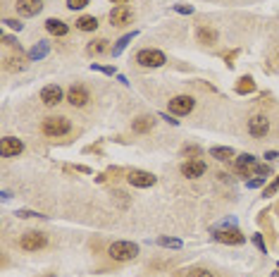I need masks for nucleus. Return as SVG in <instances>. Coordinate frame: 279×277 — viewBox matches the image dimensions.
I'll use <instances>...</instances> for the list:
<instances>
[{
	"instance_id": "1",
	"label": "nucleus",
	"mask_w": 279,
	"mask_h": 277,
	"mask_svg": "<svg viewBox=\"0 0 279 277\" xmlns=\"http://www.w3.org/2000/svg\"><path fill=\"white\" fill-rule=\"evenodd\" d=\"M41 132H43V137H48V138H60V137H65V134L72 132V125H69L67 117L55 115V117H46V120H43Z\"/></svg>"
},
{
	"instance_id": "2",
	"label": "nucleus",
	"mask_w": 279,
	"mask_h": 277,
	"mask_svg": "<svg viewBox=\"0 0 279 277\" xmlns=\"http://www.w3.org/2000/svg\"><path fill=\"white\" fill-rule=\"evenodd\" d=\"M107 256L117 263H127V261H134L139 256V244L134 241H112L110 249H107Z\"/></svg>"
},
{
	"instance_id": "3",
	"label": "nucleus",
	"mask_w": 279,
	"mask_h": 277,
	"mask_svg": "<svg viewBox=\"0 0 279 277\" xmlns=\"http://www.w3.org/2000/svg\"><path fill=\"white\" fill-rule=\"evenodd\" d=\"M136 62H139L141 67H162V65L167 62V57H165V53L158 50V48H143V50L136 53Z\"/></svg>"
},
{
	"instance_id": "4",
	"label": "nucleus",
	"mask_w": 279,
	"mask_h": 277,
	"mask_svg": "<svg viewBox=\"0 0 279 277\" xmlns=\"http://www.w3.org/2000/svg\"><path fill=\"white\" fill-rule=\"evenodd\" d=\"M46 246H48V236H46V232H27V234L19 239V249L29 251V253L46 249Z\"/></svg>"
},
{
	"instance_id": "5",
	"label": "nucleus",
	"mask_w": 279,
	"mask_h": 277,
	"mask_svg": "<svg viewBox=\"0 0 279 277\" xmlns=\"http://www.w3.org/2000/svg\"><path fill=\"white\" fill-rule=\"evenodd\" d=\"M213 236L217 239V241H222V244H232V246H239V244L246 241V236L241 234L236 227H217V230H213Z\"/></svg>"
},
{
	"instance_id": "6",
	"label": "nucleus",
	"mask_w": 279,
	"mask_h": 277,
	"mask_svg": "<svg viewBox=\"0 0 279 277\" xmlns=\"http://www.w3.org/2000/svg\"><path fill=\"white\" fill-rule=\"evenodd\" d=\"M127 182L132 186H136V189H148V186H153L158 180H155V175H150L146 170H129L127 172Z\"/></svg>"
},
{
	"instance_id": "7",
	"label": "nucleus",
	"mask_w": 279,
	"mask_h": 277,
	"mask_svg": "<svg viewBox=\"0 0 279 277\" xmlns=\"http://www.w3.org/2000/svg\"><path fill=\"white\" fill-rule=\"evenodd\" d=\"M62 89L57 86V84H48V86H43V91H41V100H43V105H48V108H55V105H60L62 103Z\"/></svg>"
},
{
	"instance_id": "8",
	"label": "nucleus",
	"mask_w": 279,
	"mask_h": 277,
	"mask_svg": "<svg viewBox=\"0 0 279 277\" xmlns=\"http://www.w3.org/2000/svg\"><path fill=\"white\" fill-rule=\"evenodd\" d=\"M22 151H24L22 138H14V137L0 138V155H2V158H17Z\"/></svg>"
},
{
	"instance_id": "9",
	"label": "nucleus",
	"mask_w": 279,
	"mask_h": 277,
	"mask_svg": "<svg viewBox=\"0 0 279 277\" xmlns=\"http://www.w3.org/2000/svg\"><path fill=\"white\" fill-rule=\"evenodd\" d=\"M132 19H134V12L132 7H127V5H117L110 12V24L112 27H127V24H132Z\"/></svg>"
},
{
	"instance_id": "10",
	"label": "nucleus",
	"mask_w": 279,
	"mask_h": 277,
	"mask_svg": "<svg viewBox=\"0 0 279 277\" xmlns=\"http://www.w3.org/2000/svg\"><path fill=\"white\" fill-rule=\"evenodd\" d=\"M193 108H196L193 96H174L170 100V112H174V115H188Z\"/></svg>"
},
{
	"instance_id": "11",
	"label": "nucleus",
	"mask_w": 279,
	"mask_h": 277,
	"mask_svg": "<svg viewBox=\"0 0 279 277\" xmlns=\"http://www.w3.org/2000/svg\"><path fill=\"white\" fill-rule=\"evenodd\" d=\"M267 132H270V122H267L265 115H253L251 120H248V134L255 138H263L267 137Z\"/></svg>"
},
{
	"instance_id": "12",
	"label": "nucleus",
	"mask_w": 279,
	"mask_h": 277,
	"mask_svg": "<svg viewBox=\"0 0 279 277\" xmlns=\"http://www.w3.org/2000/svg\"><path fill=\"white\" fill-rule=\"evenodd\" d=\"M205 160H200V158H193V160H186L184 165H182V175L188 177V180H196V177H203L205 175Z\"/></svg>"
},
{
	"instance_id": "13",
	"label": "nucleus",
	"mask_w": 279,
	"mask_h": 277,
	"mask_svg": "<svg viewBox=\"0 0 279 277\" xmlns=\"http://www.w3.org/2000/svg\"><path fill=\"white\" fill-rule=\"evenodd\" d=\"M89 100H91V96H89V91H86L84 86H72V89L67 91V103H69L72 108H84Z\"/></svg>"
},
{
	"instance_id": "14",
	"label": "nucleus",
	"mask_w": 279,
	"mask_h": 277,
	"mask_svg": "<svg viewBox=\"0 0 279 277\" xmlns=\"http://www.w3.org/2000/svg\"><path fill=\"white\" fill-rule=\"evenodd\" d=\"M14 7L22 17H36L43 10V0H17Z\"/></svg>"
},
{
	"instance_id": "15",
	"label": "nucleus",
	"mask_w": 279,
	"mask_h": 277,
	"mask_svg": "<svg viewBox=\"0 0 279 277\" xmlns=\"http://www.w3.org/2000/svg\"><path fill=\"white\" fill-rule=\"evenodd\" d=\"M253 165H255V155H251V153H241L239 158H236V172H239L241 177H248Z\"/></svg>"
},
{
	"instance_id": "16",
	"label": "nucleus",
	"mask_w": 279,
	"mask_h": 277,
	"mask_svg": "<svg viewBox=\"0 0 279 277\" xmlns=\"http://www.w3.org/2000/svg\"><path fill=\"white\" fill-rule=\"evenodd\" d=\"M46 31H48V34H53V36H57V39H62V36H67L69 27H67L62 19H55V17H50V19H46Z\"/></svg>"
},
{
	"instance_id": "17",
	"label": "nucleus",
	"mask_w": 279,
	"mask_h": 277,
	"mask_svg": "<svg viewBox=\"0 0 279 277\" xmlns=\"http://www.w3.org/2000/svg\"><path fill=\"white\" fill-rule=\"evenodd\" d=\"M153 125H155V120H153L150 115H141V117H136L132 122V129L136 134H148V132L153 129Z\"/></svg>"
},
{
	"instance_id": "18",
	"label": "nucleus",
	"mask_w": 279,
	"mask_h": 277,
	"mask_svg": "<svg viewBox=\"0 0 279 277\" xmlns=\"http://www.w3.org/2000/svg\"><path fill=\"white\" fill-rule=\"evenodd\" d=\"M196 39H198V43H203V46H215V43H217V31H215L213 27H198Z\"/></svg>"
},
{
	"instance_id": "19",
	"label": "nucleus",
	"mask_w": 279,
	"mask_h": 277,
	"mask_svg": "<svg viewBox=\"0 0 279 277\" xmlns=\"http://www.w3.org/2000/svg\"><path fill=\"white\" fill-rule=\"evenodd\" d=\"M107 50H110V41L107 39H95V41H91L86 46V53L89 55H103Z\"/></svg>"
},
{
	"instance_id": "20",
	"label": "nucleus",
	"mask_w": 279,
	"mask_h": 277,
	"mask_svg": "<svg viewBox=\"0 0 279 277\" xmlns=\"http://www.w3.org/2000/svg\"><path fill=\"white\" fill-rule=\"evenodd\" d=\"M253 91H255V82H253L251 74H243V77H239V82H236V93L246 96V93H253Z\"/></svg>"
},
{
	"instance_id": "21",
	"label": "nucleus",
	"mask_w": 279,
	"mask_h": 277,
	"mask_svg": "<svg viewBox=\"0 0 279 277\" xmlns=\"http://www.w3.org/2000/svg\"><path fill=\"white\" fill-rule=\"evenodd\" d=\"M48 53H50V43H48V41H39L34 48H31V50H29V57L39 62V60H43Z\"/></svg>"
},
{
	"instance_id": "22",
	"label": "nucleus",
	"mask_w": 279,
	"mask_h": 277,
	"mask_svg": "<svg viewBox=\"0 0 279 277\" xmlns=\"http://www.w3.org/2000/svg\"><path fill=\"white\" fill-rule=\"evenodd\" d=\"M210 158L225 163V160H232V158H234V151H232L229 146H213V148H210Z\"/></svg>"
},
{
	"instance_id": "23",
	"label": "nucleus",
	"mask_w": 279,
	"mask_h": 277,
	"mask_svg": "<svg viewBox=\"0 0 279 277\" xmlns=\"http://www.w3.org/2000/svg\"><path fill=\"white\" fill-rule=\"evenodd\" d=\"M74 24H77L79 31H95V29H98V19H95L93 14H84V17H79Z\"/></svg>"
},
{
	"instance_id": "24",
	"label": "nucleus",
	"mask_w": 279,
	"mask_h": 277,
	"mask_svg": "<svg viewBox=\"0 0 279 277\" xmlns=\"http://www.w3.org/2000/svg\"><path fill=\"white\" fill-rule=\"evenodd\" d=\"M174 277H215V273L205 268H186V270H179Z\"/></svg>"
},
{
	"instance_id": "25",
	"label": "nucleus",
	"mask_w": 279,
	"mask_h": 277,
	"mask_svg": "<svg viewBox=\"0 0 279 277\" xmlns=\"http://www.w3.org/2000/svg\"><path fill=\"white\" fill-rule=\"evenodd\" d=\"M132 39H136V31H132V34H124L120 41L115 43V48H112V55H120L122 50H124V48H127V46L132 43Z\"/></svg>"
},
{
	"instance_id": "26",
	"label": "nucleus",
	"mask_w": 279,
	"mask_h": 277,
	"mask_svg": "<svg viewBox=\"0 0 279 277\" xmlns=\"http://www.w3.org/2000/svg\"><path fill=\"white\" fill-rule=\"evenodd\" d=\"M158 244L160 246H165V249H182V246H184L182 239H172V236H160Z\"/></svg>"
},
{
	"instance_id": "27",
	"label": "nucleus",
	"mask_w": 279,
	"mask_h": 277,
	"mask_svg": "<svg viewBox=\"0 0 279 277\" xmlns=\"http://www.w3.org/2000/svg\"><path fill=\"white\" fill-rule=\"evenodd\" d=\"M24 67H27V65L22 62V57H5V69H10V72L17 69V72H19V69H24Z\"/></svg>"
},
{
	"instance_id": "28",
	"label": "nucleus",
	"mask_w": 279,
	"mask_h": 277,
	"mask_svg": "<svg viewBox=\"0 0 279 277\" xmlns=\"http://www.w3.org/2000/svg\"><path fill=\"white\" fill-rule=\"evenodd\" d=\"M253 172H255L258 177H267V175H270L272 170H270V165H263V163H255V165H253Z\"/></svg>"
},
{
	"instance_id": "29",
	"label": "nucleus",
	"mask_w": 279,
	"mask_h": 277,
	"mask_svg": "<svg viewBox=\"0 0 279 277\" xmlns=\"http://www.w3.org/2000/svg\"><path fill=\"white\" fill-rule=\"evenodd\" d=\"M182 153H184L188 160H193V158H198V155H200V148H198V146H184V151H182Z\"/></svg>"
},
{
	"instance_id": "30",
	"label": "nucleus",
	"mask_w": 279,
	"mask_h": 277,
	"mask_svg": "<svg viewBox=\"0 0 279 277\" xmlns=\"http://www.w3.org/2000/svg\"><path fill=\"white\" fill-rule=\"evenodd\" d=\"M14 215H17V218H46V215H41V213H36V210H27V208L17 210Z\"/></svg>"
},
{
	"instance_id": "31",
	"label": "nucleus",
	"mask_w": 279,
	"mask_h": 277,
	"mask_svg": "<svg viewBox=\"0 0 279 277\" xmlns=\"http://www.w3.org/2000/svg\"><path fill=\"white\" fill-rule=\"evenodd\" d=\"M91 69H95V72H103V74H107V77L117 74V69H115V67H107V65H95V62L91 65Z\"/></svg>"
},
{
	"instance_id": "32",
	"label": "nucleus",
	"mask_w": 279,
	"mask_h": 277,
	"mask_svg": "<svg viewBox=\"0 0 279 277\" xmlns=\"http://www.w3.org/2000/svg\"><path fill=\"white\" fill-rule=\"evenodd\" d=\"M89 5V0H67V7L69 10H84Z\"/></svg>"
},
{
	"instance_id": "33",
	"label": "nucleus",
	"mask_w": 279,
	"mask_h": 277,
	"mask_svg": "<svg viewBox=\"0 0 279 277\" xmlns=\"http://www.w3.org/2000/svg\"><path fill=\"white\" fill-rule=\"evenodd\" d=\"M279 191V177L275 182H272V184H267L265 186V191H263V196H275Z\"/></svg>"
},
{
	"instance_id": "34",
	"label": "nucleus",
	"mask_w": 279,
	"mask_h": 277,
	"mask_svg": "<svg viewBox=\"0 0 279 277\" xmlns=\"http://www.w3.org/2000/svg\"><path fill=\"white\" fill-rule=\"evenodd\" d=\"M253 244L263 251V253H267V244H265V239H263V234H253Z\"/></svg>"
},
{
	"instance_id": "35",
	"label": "nucleus",
	"mask_w": 279,
	"mask_h": 277,
	"mask_svg": "<svg viewBox=\"0 0 279 277\" xmlns=\"http://www.w3.org/2000/svg\"><path fill=\"white\" fill-rule=\"evenodd\" d=\"M2 43H5V46H10V48H17V50H22V46H19V41H17L14 36H7V34H5V36H2Z\"/></svg>"
},
{
	"instance_id": "36",
	"label": "nucleus",
	"mask_w": 279,
	"mask_h": 277,
	"mask_svg": "<svg viewBox=\"0 0 279 277\" xmlns=\"http://www.w3.org/2000/svg\"><path fill=\"white\" fill-rule=\"evenodd\" d=\"M2 24L7 29H12V31H19V29H22V22H19V19H2Z\"/></svg>"
},
{
	"instance_id": "37",
	"label": "nucleus",
	"mask_w": 279,
	"mask_h": 277,
	"mask_svg": "<svg viewBox=\"0 0 279 277\" xmlns=\"http://www.w3.org/2000/svg\"><path fill=\"white\" fill-rule=\"evenodd\" d=\"M265 180H267V177H255V180H248V182H246V186H248V189H258V186H263V184H265Z\"/></svg>"
},
{
	"instance_id": "38",
	"label": "nucleus",
	"mask_w": 279,
	"mask_h": 277,
	"mask_svg": "<svg viewBox=\"0 0 279 277\" xmlns=\"http://www.w3.org/2000/svg\"><path fill=\"white\" fill-rule=\"evenodd\" d=\"M174 12H179V14H191V12H193V7H191V5H174Z\"/></svg>"
},
{
	"instance_id": "39",
	"label": "nucleus",
	"mask_w": 279,
	"mask_h": 277,
	"mask_svg": "<svg viewBox=\"0 0 279 277\" xmlns=\"http://www.w3.org/2000/svg\"><path fill=\"white\" fill-rule=\"evenodd\" d=\"M265 158H267V160H277V158H279V151H267Z\"/></svg>"
},
{
	"instance_id": "40",
	"label": "nucleus",
	"mask_w": 279,
	"mask_h": 277,
	"mask_svg": "<svg viewBox=\"0 0 279 277\" xmlns=\"http://www.w3.org/2000/svg\"><path fill=\"white\" fill-rule=\"evenodd\" d=\"M112 2H117V5H124V2H127V0H112Z\"/></svg>"
},
{
	"instance_id": "41",
	"label": "nucleus",
	"mask_w": 279,
	"mask_h": 277,
	"mask_svg": "<svg viewBox=\"0 0 279 277\" xmlns=\"http://www.w3.org/2000/svg\"><path fill=\"white\" fill-rule=\"evenodd\" d=\"M277 210H279V206H277Z\"/></svg>"
},
{
	"instance_id": "42",
	"label": "nucleus",
	"mask_w": 279,
	"mask_h": 277,
	"mask_svg": "<svg viewBox=\"0 0 279 277\" xmlns=\"http://www.w3.org/2000/svg\"><path fill=\"white\" fill-rule=\"evenodd\" d=\"M277 268H279V265H277Z\"/></svg>"
}]
</instances>
